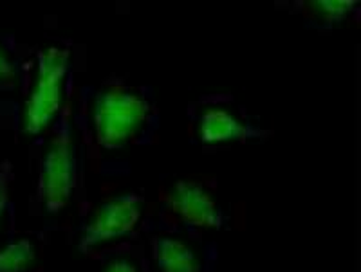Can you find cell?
Here are the masks:
<instances>
[{"instance_id":"1","label":"cell","mask_w":361,"mask_h":272,"mask_svg":"<svg viewBox=\"0 0 361 272\" xmlns=\"http://www.w3.org/2000/svg\"><path fill=\"white\" fill-rule=\"evenodd\" d=\"M148 116L150 105L143 96L127 89L99 92L92 110L96 143L105 150L123 148L143 130Z\"/></svg>"},{"instance_id":"2","label":"cell","mask_w":361,"mask_h":272,"mask_svg":"<svg viewBox=\"0 0 361 272\" xmlns=\"http://www.w3.org/2000/svg\"><path fill=\"white\" fill-rule=\"evenodd\" d=\"M76 155H74L71 124L66 114L60 116L51 143L42 157L38 171V202L47 213H58L69 204L76 188Z\"/></svg>"},{"instance_id":"3","label":"cell","mask_w":361,"mask_h":272,"mask_svg":"<svg viewBox=\"0 0 361 272\" xmlns=\"http://www.w3.org/2000/svg\"><path fill=\"white\" fill-rule=\"evenodd\" d=\"M67 69L69 51L53 47L38 56L37 82L22 112V128L27 136H38L58 116L63 101Z\"/></svg>"},{"instance_id":"4","label":"cell","mask_w":361,"mask_h":272,"mask_svg":"<svg viewBox=\"0 0 361 272\" xmlns=\"http://www.w3.org/2000/svg\"><path fill=\"white\" fill-rule=\"evenodd\" d=\"M143 216V200L140 195L123 193L99 204L89 222L82 227L78 240L80 251H90L102 243L121 238L137 227Z\"/></svg>"},{"instance_id":"5","label":"cell","mask_w":361,"mask_h":272,"mask_svg":"<svg viewBox=\"0 0 361 272\" xmlns=\"http://www.w3.org/2000/svg\"><path fill=\"white\" fill-rule=\"evenodd\" d=\"M169 206L180 222L195 229H221L226 222V214L214 197L197 182L177 181L170 191Z\"/></svg>"},{"instance_id":"6","label":"cell","mask_w":361,"mask_h":272,"mask_svg":"<svg viewBox=\"0 0 361 272\" xmlns=\"http://www.w3.org/2000/svg\"><path fill=\"white\" fill-rule=\"evenodd\" d=\"M197 136L204 145H219L230 141H244L259 136V132L250 124L222 108H209L202 112L197 123Z\"/></svg>"},{"instance_id":"7","label":"cell","mask_w":361,"mask_h":272,"mask_svg":"<svg viewBox=\"0 0 361 272\" xmlns=\"http://www.w3.org/2000/svg\"><path fill=\"white\" fill-rule=\"evenodd\" d=\"M152 258L159 272H202L197 252L188 243L172 236L152 240Z\"/></svg>"},{"instance_id":"8","label":"cell","mask_w":361,"mask_h":272,"mask_svg":"<svg viewBox=\"0 0 361 272\" xmlns=\"http://www.w3.org/2000/svg\"><path fill=\"white\" fill-rule=\"evenodd\" d=\"M37 260L38 251L33 240H11L0 249V272H29Z\"/></svg>"},{"instance_id":"9","label":"cell","mask_w":361,"mask_h":272,"mask_svg":"<svg viewBox=\"0 0 361 272\" xmlns=\"http://www.w3.org/2000/svg\"><path fill=\"white\" fill-rule=\"evenodd\" d=\"M11 166L9 162L0 164V229L6 224V220L11 219L13 206L9 200V184H11Z\"/></svg>"},{"instance_id":"10","label":"cell","mask_w":361,"mask_h":272,"mask_svg":"<svg viewBox=\"0 0 361 272\" xmlns=\"http://www.w3.org/2000/svg\"><path fill=\"white\" fill-rule=\"evenodd\" d=\"M316 9H320V15L327 22H340L343 18H347L350 15L354 8L357 6V2H338V0H324V2H316Z\"/></svg>"},{"instance_id":"11","label":"cell","mask_w":361,"mask_h":272,"mask_svg":"<svg viewBox=\"0 0 361 272\" xmlns=\"http://www.w3.org/2000/svg\"><path fill=\"white\" fill-rule=\"evenodd\" d=\"M15 75H17V67L9 58V54L0 47V87L9 85L15 79Z\"/></svg>"},{"instance_id":"12","label":"cell","mask_w":361,"mask_h":272,"mask_svg":"<svg viewBox=\"0 0 361 272\" xmlns=\"http://www.w3.org/2000/svg\"><path fill=\"white\" fill-rule=\"evenodd\" d=\"M103 272H137V267L125 256H118L105 265Z\"/></svg>"}]
</instances>
